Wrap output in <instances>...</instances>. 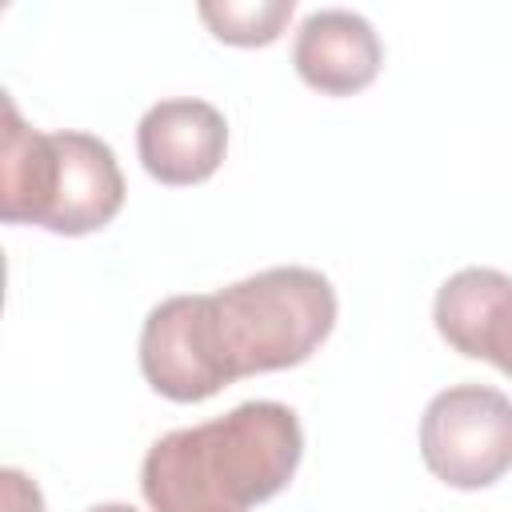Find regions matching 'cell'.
I'll return each mask as SVG.
<instances>
[{"mask_svg": "<svg viewBox=\"0 0 512 512\" xmlns=\"http://www.w3.org/2000/svg\"><path fill=\"white\" fill-rule=\"evenodd\" d=\"M324 272L280 264L220 292L168 296L140 328V372L152 392L200 404L240 376L304 364L336 328Z\"/></svg>", "mask_w": 512, "mask_h": 512, "instance_id": "6da1fadb", "label": "cell"}, {"mask_svg": "<svg viewBox=\"0 0 512 512\" xmlns=\"http://www.w3.org/2000/svg\"><path fill=\"white\" fill-rule=\"evenodd\" d=\"M300 456L296 412L244 400L228 416L160 436L140 464V492L152 512H248L292 484Z\"/></svg>", "mask_w": 512, "mask_h": 512, "instance_id": "7a4b0ae2", "label": "cell"}, {"mask_svg": "<svg viewBox=\"0 0 512 512\" xmlns=\"http://www.w3.org/2000/svg\"><path fill=\"white\" fill-rule=\"evenodd\" d=\"M124 208V176L116 152L88 132H40L4 92L0 140V216L36 224L56 236H88Z\"/></svg>", "mask_w": 512, "mask_h": 512, "instance_id": "3957f363", "label": "cell"}, {"mask_svg": "<svg viewBox=\"0 0 512 512\" xmlns=\"http://www.w3.org/2000/svg\"><path fill=\"white\" fill-rule=\"evenodd\" d=\"M420 456L448 488H492L512 472V400L488 384L436 392L420 416Z\"/></svg>", "mask_w": 512, "mask_h": 512, "instance_id": "277c9868", "label": "cell"}, {"mask_svg": "<svg viewBox=\"0 0 512 512\" xmlns=\"http://www.w3.org/2000/svg\"><path fill=\"white\" fill-rule=\"evenodd\" d=\"M136 152L152 180L168 188L204 184L228 152V120L208 100H160L136 124Z\"/></svg>", "mask_w": 512, "mask_h": 512, "instance_id": "5b68a950", "label": "cell"}, {"mask_svg": "<svg viewBox=\"0 0 512 512\" xmlns=\"http://www.w3.org/2000/svg\"><path fill=\"white\" fill-rule=\"evenodd\" d=\"M432 320L448 348L512 376V276L496 268H460L440 284Z\"/></svg>", "mask_w": 512, "mask_h": 512, "instance_id": "8992f818", "label": "cell"}, {"mask_svg": "<svg viewBox=\"0 0 512 512\" xmlns=\"http://www.w3.org/2000/svg\"><path fill=\"white\" fill-rule=\"evenodd\" d=\"M384 64V44L376 28L348 8H320L300 20L292 40L296 76L320 96L364 92Z\"/></svg>", "mask_w": 512, "mask_h": 512, "instance_id": "52a82bcc", "label": "cell"}, {"mask_svg": "<svg viewBox=\"0 0 512 512\" xmlns=\"http://www.w3.org/2000/svg\"><path fill=\"white\" fill-rule=\"evenodd\" d=\"M292 0H204L200 4V20L208 24V32L220 44L232 48H264L272 40H280L284 24L292 20Z\"/></svg>", "mask_w": 512, "mask_h": 512, "instance_id": "ba28073f", "label": "cell"}, {"mask_svg": "<svg viewBox=\"0 0 512 512\" xmlns=\"http://www.w3.org/2000/svg\"><path fill=\"white\" fill-rule=\"evenodd\" d=\"M0 512H44V496L36 480H28L20 468L0 472Z\"/></svg>", "mask_w": 512, "mask_h": 512, "instance_id": "9c48e42d", "label": "cell"}, {"mask_svg": "<svg viewBox=\"0 0 512 512\" xmlns=\"http://www.w3.org/2000/svg\"><path fill=\"white\" fill-rule=\"evenodd\" d=\"M88 512H136L132 504H120V500H108V504H92Z\"/></svg>", "mask_w": 512, "mask_h": 512, "instance_id": "30bf717a", "label": "cell"}]
</instances>
